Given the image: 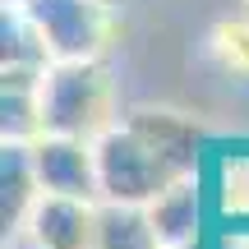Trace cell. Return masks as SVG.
Segmentation results:
<instances>
[{"mask_svg":"<svg viewBox=\"0 0 249 249\" xmlns=\"http://www.w3.org/2000/svg\"><path fill=\"white\" fill-rule=\"evenodd\" d=\"M42 134L92 139L107 124V74L88 60H55L42 79Z\"/></svg>","mask_w":249,"mask_h":249,"instance_id":"6da1fadb","label":"cell"},{"mask_svg":"<svg viewBox=\"0 0 249 249\" xmlns=\"http://www.w3.org/2000/svg\"><path fill=\"white\" fill-rule=\"evenodd\" d=\"M92 152H97L102 194H107L111 203L143 208V203H152L171 180H180V171L171 166L152 143H143L129 124H120V129H102V139H97Z\"/></svg>","mask_w":249,"mask_h":249,"instance_id":"7a4b0ae2","label":"cell"},{"mask_svg":"<svg viewBox=\"0 0 249 249\" xmlns=\"http://www.w3.org/2000/svg\"><path fill=\"white\" fill-rule=\"evenodd\" d=\"M23 5L55 60H88L97 51L102 18L92 9V0H23Z\"/></svg>","mask_w":249,"mask_h":249,"instance_id":"3957f363","label":"cell"},{"mask_svg":"<svg viewBox=\"0 0 249 249\" xmlns=\"http://www.w3.org/2000/svg\"><path fill=\"white\" fill-rule=\"evenodd\" d=\"M33 166H37V185H42L46 194L92 198L102 189L97 152H88V143L70 139V134H46L33 148Z\"/></svg>","mask_w":249,"mask_h":249,"instance_id":"277c9868","label":"cell"},{"mask_svg":"<svg viewBox=\"0 0 249 249\" xmlns=\"http://www.w3.org/2000/svg\"><path fill=\"white\" fill-rule=\"evenodd\" d=\"M97 235V213L88 198L70 194H46L33 203V240L42 249H92Z\"/></svg>","mask_w":249,"mask_h":249,"instance_id":"5b68a950","label":"cell"},{"mask_svg":"<svg viewBox=\"0 0 249 249\" xmlns=\"http://www.w3.org/2000/svg\"><path fill=\"white\" fill-rule=\"evenodd\" d=\"M124 124H129L143 143H152L180 176L194 171V161H198V129L185 116H176V111H129Z\"/></svg>","mask_w":249,"mask_h":249,"instance_id":"8992f818","label":"cell"},{"mask_svg":"<svg viewBox=\"0 0 249 249\" xmlns=\"http://www.w3.org/2000/svg\"><path fill=\"white\" fill-rule=\"evenodd\" d=\"M148 222H152V231H157L161 249H189L194 235H198V185L189 176L171 180L148 203Z\"/></svg>","mask_w":249,"mask_h":249,"instance_id":"52a82bcc","label":"cell"},{"mask_svg":"<svg viewBox=\"0 0 249 249\" xmlns=\"http://www.w3.org/2000/svg\"><path fill=\"white\" fill-rule=\"evenodd\" d=\"M92 249H161V240L152 231L148 213H139L134 203H111L97 213Z\"/></svg>","mask_w":249,"mask_h":249,"instance_id":"ba28073f","label":"cell"},{"mask_svg":"<svg viewBox=\"0 0 249 249\" xmlns=\"http://www.w3.org/2000/svg\"><path fill=\"white\" fill-rule=\"evenodd\" d=\"M0 166H5V208H0V213H5V226H18L33 189H42L37 185V166H33V148L5 139V161H0Z\"/></svg>","mask_w":249,"mask_h":249,"instance_id":"9c48e42d","label":"cell"},{"mask_svg":"<svg viewBox=\"0 0 249 249\" xmlns=\"http://www.w3.org/2000/svg\"><path fill=\"white\" fill-rule=\"evenodd\" d=\"M5 139L23 143L33 134H42V102L37 92H18V88H5Z\"/></svg>","mask_w":249,"mask_h":249,"instance_id":"30bf717a","label":"cell"},{"mask_svg":"<svg viewBox=\"0 0 249 249\" xmlns=\"http://www.w3.org/2000/svg\"><path fill=\"white\" fill-rule=\"evenodd\" d=\"M217 51L231 70H249V23H226L217 28Z\"/></svg>","mask_w":249,"mask_h":249,"instance_id":"8fae6325","label":"cell"},{"mask_svg":"<svg viewBox=\"0 0 249 249\" xmlns=\"http://www.w3.org/2000/svg\"><path fill=\"white\" fill-rule=\"evenodd\" d=\"M5 5H18V0H5Z\"/></svg>","mask_w":249,"mask_h":249,"instance_id":"7c38bea8","label":"cell"}]
</instances>
